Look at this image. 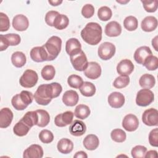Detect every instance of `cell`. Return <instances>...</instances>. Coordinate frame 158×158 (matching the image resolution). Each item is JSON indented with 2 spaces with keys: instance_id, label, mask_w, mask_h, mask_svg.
Wrapping results in <instances>:
<instances>
[{
  "instance_id": "6da1fadb",
  "label": "cell",
  "mask_w": 158,
  "mask_h": 158,
  "mask_svg": "<svg viewBox=\"0 0 158 158\" xmlns=\"http://www.w3.org/2000/svg\"><path fill=\"white\" fill-rule=\"evenodd\" d=\"M62 91L60 84L53 82L49 84L40 85L34 94V99L36 103L42 106H46L52 99L58 97Z\"/></svg>"
},
{
  "instance_id": "7a4b0ae2",
  "label": "cell",
  "mask_w": 158,
  "mask_h": 158,
  "mask_svg": "<svg viewBox=\"0 0 158 158\" xmlns=\"http://www.w3.org/2000/svg\"><path fill=\"white\" fill-rule=\"evenodd\" d=\"M102 30L101 25L96 22L88 23L81 31L82 39L90 45H96L102 40Z\"/></svg>"
},
{
  "instance_id": "3957f363",
  "label": "cell",
  "mask_w": 158,
  "mask_h": 158,
  "mask_svg": "<svg viewBox=\"0 0 158 158\" xmlns=\"http://www.w3.org/2000/svg\"><path fill=\"white\" fill-rule=\"evenodd\" d=\"M43 46L47 53L48 61L53 60L58 56L61 51L62 40L59 36H52Z\"/></svg>"
},
{
  "instance_id": "277c9868",
  "label": "cell",
  "mask_w": 158,
  "mask_h": 158,
  "mask_svg": "<svg viewBox=\"0 0 158 158\" xmlns=\"http://www.w3.org/2000/svg\"><path fill=\"white\" fill-rule=\"evenodd\" d=\"M70 59L73 67L77 71H84L88 64L86 56L82 50L70 56Z\"/></svg>"
},
{
  "instance_id": "5b68a950",
  "label": "cell",
  "mask_w": 158,
  "mask_h": 158,
  "mask_svg": "<svg viewBox=\"0 0 158 158\" xmlns=\"http://www.w3.org/2000/svg\"><path fill=\"white\" fill-rule=\"evenodd\" d=\"M38 80L37 73L33 70H26L19 79L20 85L24 88H32L36 85Z\"/></svg>"
},
{
  "instance_id": "8992f818",
  "label": "cell",
  "mask_w": 158,
  "mask_h": 158,
  "mask_svg": "<svg viewBox=\"0 0 158 158\" xmlns=\"http://www.w3.org/2000/svg\"><path fill=\"white\" fill-rule=\"evenodd\" d=\"M154 99V94L149 89H141L136 94V103L138 106L146 107L151 104Z\"/></svg>"
},
{
  "instance_id": "52a82bcc",
  "label": "cell",
  "mask_w": 158,
  "mask_h": 158,
  "mask_svg": "<svg viewBox=\"0 0 158 158\" xmlns=\"http://www.w3.org/2000/svg\"><path fill=\"white\" fill-rule=\"evenodd\" d=\"M115 53V45L110 42H104L98 48V54L99 57L104 60L111 59Z\"/></svg>"
},
{
  "instance_id": "ba28073f",
  "label": "cell",
  "mask_w": 158,
  "mask_h": 158,
  "mask_svg": "<svg viewBox=\"0 0 158 158\" xmlns=\"http://www.w3.org/2000/svg\"><path fill=\"white\" fill-rule=\"evenodd\" d=\"M142 121L146 125L157 126L158 111L154 108H150L144 110L142 115Z\"/></svg>"
},
{
  "instance_id": "9c48e42d",
  "label": "cell",
  "mask_w": 158,
  "mask_h": 158,
  "mask_svg": "<svg viewBox=\"0 0 158 158\" xmlns=\"http://www.w3.org/2000/svg\"><path fill=\"white\" fill-rule=\"evenodd\" d=\"M85 75L91 80L98 78L101 74V67L100 65L96 62H88V66L84 70Z\"/></svg>"
},
{
  "instance_id": "30bf717a",
  "label": "cell",
  "mask_w": 158,
  "mask_h": 158,
  "mask_svg": "<svg viewBox=\"0 0 158 158\" xmlns=\"http://www.w3.org/2000/svg\"><path fill=\"white\" fill-rule=\"evenodd\" d=\"M139 125V120L135 115L129 114L126 115L122 120L123 128L130 132L135 131Z\"/></svg>"
},
{
  "instance_id": "8fae6325",
  "label": "cell",
  "mask_w": 158,
  "mask_h": 158,
  "mask_svg": "<svg viewBox=\"0 0 158 158\" xmlns=\"http://www.w3.org/2000/svg\"><path fill=\"white\" fill-rule=\"evenodd\" d=\"M73 118V113L72 111H66L56 116L54 118V123L59 127H66L72 123Z\"/></svg>"
},
{
  "instance_id": "7c38bea8",
  "label": "cell",
  "mask_w": 158,
  "mask_h": 158,
  "mask_svg": "<svg viewBox=\"0 0 158 158\" xmlns=\"http://www.w3.org/2000/svg\"><path fill=\"white\" fill-rule=\"evenodd\" d=\"M13 28L19 31H25L29 26L28 18L23 14L16 15L12 20Z\"/></svg>"
},
{
  "instance_id": "4fadbf2b",
  "label": "cell",
  "mask_w": 158,
  "mask_h": 158,
  "mask_svg": "<svg viewBox=\"0 0 158 158\" xmlns=\"http://www.w3.org/2000/svg\"><path fill=\"white\" fill-rule=\"evenodd\" d=\"M134 70V65L132 62L127 59L122 60L117 65V73L122 76H128Z\"/></svg>"
},
{
  "instance_id": "5bb4252c",
  "label": "cell",
  "mask_w": 158,
  "mask_h": 158,
  "mask_svg": "<svg viewBox=\"0 0 158 158\" xmlns=\"http://www.w3.org/2000/svg\"><path fill=\"white\" fill-rule=\"evenodd\" d=\"M152 55L151 49L148 46H143L138 48L134 53V59L135 60L143 65L145 60L150 56Z\"/></svg>"
},
{
  "instance_id": "9a60e30c",
  "label": "cell",
  "mask_w": 158,
  "mask_h": 158,
  "mask_svg": "<svg viewBox=\"0 0 158 158\" xmlns=\"http://www.w3.org/2000/svg\"><path fill=\"white\" fill-rule=\"evenodd\" d=\"M30 54L31 59L36 62L48 61V55L43 46L33 48Z\"/></svg>"
},
{
  "instance_id": "2e32d148",
  "label": "cell",
  "mask_w": 158,
  "mask_h": 158,
  "mask_svg": "<svg viewBox=\"0 0 158 158\" xmlns=\"http://www.w3.org/2000/svg\"><path fill=\"white\" fill-rule=\"evenodd\" d=\"M43 156V149L38 144H31L27 148L23 154V158H41Z\"/></svg>"
},
{
  "instance_id": "e0dca14e",
  "label": "cell",
  "mask_w": 158,
  "mask_h": 158,
  "mask_svg": "<svg viewBox=\"0 0 158 158\" xmlns=\"http://www.w3.org/2000/svg\"><path fill=\"white\" fill-rule=\"evenodd\" d=\"M108 103L113 108L118 109L122 107L125 103V97L119 92H113L108 96Z\"/></svg>"
},
{
  "instance_id": "ac0fdd59",
  "label": "cell",
  "mask_w": 158,
  "mask_h": 158,
  "mask_svg": "<svg viewBox=\"0 0 158 158\" xmlns=\"http://www.w3.org/2000/svg\"><path fill=\"white\" fill-rule=\"evenodd\" d=\"M13 113L8 107H4L0 110V127L6 128L8 127L13 119Z\"/></svg>"
},
{
  "instance_id": "d6986e66",
  "label": "cell",
  "mask_w": 158,
  "mask_h": 158,
  "mask_svg": "<svg viewBox=\"0 0 158 158\" xmlns=\"http://www.w3.org/2000/svg\"><path fill=\"white\" fill-rule=\"evenodd\" d=\"M86 130V125L83 122L79 120H75L69 127L70 133L74 136H82Z\"/></svg>"
},
{
  "instance_id": "ffe728a7",
  "label": "cell",
  "mask_w": 158,
  "mask_h": 158,
  "mask_svg": "<svg viewBox=\"0 0 158 158\" xmlns=\"http://www.w3.org/2000/svg\"><path fill=\"white\" fill-rule=\"evenodd\" d=\"M66 52L69 55H73L81 51V45L79 40L75 38L68 40L65 44Z\"/></svg>"
},
{
  "instance_id": "44dd1931",
  "label": "cell",
  "mask_w": 158,
  "mask_h": 158,
  "mask_svg": "<svg viewBox=\"0 0 158 158\" xmlns=\"http://www.w3.org/2000/svg\"><path fill=\"white\" fill-rule=\"evenodd\" d=\"M79 100L78 93L74 90H68L62 96V102L67 106H75Z\"/></svg>"
},
{
  "instance_id": "7402d4cb",
  "label": "cell",
  "mask_w": 158,
  "mask_h": 158,
  "mask_svg": "<svg viewBox=\"0 0 158 158\" xmlns=\"http://www.w3.org/2000/svg\"><path fill=\"white\" fill-rule=\"evenodd\" d=\"M122 33V27L116 21L109 22L105 27V33L110 37H115L119 36Z\"/></svg>"
},
{
  "instance_id": "603a6c76",
  "label": "cell",
  "mask_w": 158,
  "mask_h": 158,
  "mask_svg": "<svg viewBox=\"0 0 158 158\" xmlns=\"http://www.w3.org/2000/svg\"><path fill=\"white\" fill-rule=\"evenodd\" d=\"M157 20L154 16H147L141 22V29L146 32H151L156 29Z\"/></svg>"
},
{
  "instance_id": "cb8c5ba5",
  "label": "cell",
  "mask_w": 158,
  "mask_h": 158,
  "mask_svg": "<svg viewBox=\"0 0 158 158\" xmlns=\"http://www.w3.org/2000/svg\"><path fill=\"white\" fill-rule=\"evenodd\" d=\"M83 144L87 150L93 151L99 146V140L96 135L94 134H89L84 138Z\"/></svg>"
},
{
  "instance_id": "d4e9b609",
  "label": "cell",
  "mask_w": 158,
  "mask_h": 158,
  "mask_svg": "<svg viewBox=\"0 0 158 158\" xmlns=\"http://www.w3.org/2000/svg\"><path fill=\"white\" fill-rule=\"evenodd\" d=\"M57 148L60 153L67 154L72 151L73 149V143L68 138H62L59 141Z\"/></svg>"
},
{
  "instance_id": "484cf974",
  "label": "cell",
  "mask_w": 158,
  "mask_h": 158,
  "mask_svg": "<svg viewBox=\"0 0 158 158\" xmlns=\"http://www.w3.org/2000/svg\"><path fill=\"white\" fill-rule=\"evenodd\" d=\"M156 80L153 75L148 73L143 74L139 80V85L144 89H151L155 85Z\"/></svg>"
},
{
  "instance_id": "4316f807",
  "label": "cell",
  "mask_w": 158,
  "mask_h": 158,
  "mask_svg": "<svg viewBox=\"0 0 158 158\" xmlns=\"http://www.w3.org/2000/svg\"><path fill=\"white\" fill-rule=\"evenodd\" d=\"M11 61L15 67L20 68L25 65L27 62V58L23 52L16 51L12 54Z\"/></svg>"
},
{
  "instance_id": "83f0119b",
  "label": "cell",
  "mask_w": 158,
  "mask_h": 158,
  "mask_svg": "<svg viewBox=\"0 0 158 158\" xmlns=\"http://www.w3.org/2000/svg\"><path fill=\"white\" fill-rule=\"evenodd\" d=\"M30 127L27 125L21 119L14 125L13 131L15 135L19 136H25L30 130Z\"/></svg>"
},
{
  "instance_id": "f1b7e54d",
  "label": "cell",
  "mask_w": 158,
  "mask_h": 158,
  "mask_svg": "<svg viewBox=\"0 0 158 158\" xmlns=\"http://www.w3.org/2000/svg\"><path fill=\"white\" fill-rule=\"evenodd\" d=\"M69 23V20L67 16L64 14H59L53 23V27H54L56 29L61 30L65 29L67 27Z\"/></svg>"
},
{
  "instance_id": "f546056e",
  "label": "cell",
  "mask_w": 158,
  "mask_h": 158,
  "mask_svg": "<svg viewBox=\"0 0 158 158\" xmlns=\"http://www.w3.org/2000/svg\"><path fill=\"white\" fill-rule=\"evenodd\" d=\"M21 120L31 128L38 123V114L36 110L28 111L23 115Z\"/></svg>"
},
{
  "instance_id": "4dcf8cb0",
  "label": "cell",
  "mask_w": 158,
  "mask_h": 158,
  "mask_svg": "<svg viewBox=\"0 0 158 158\" xmlns=\"http://www.w3.org/2000/svg\"><path fill=\"white\" fill-rule=\"evenodd\" d=\"M36 111L38 114V123L36 125L40 127H44L47 126L50 121V115L49 113L43 109H38Z\"/></svg>"
},
{
  "instance_id": "1f68e13d",
  "label": "cell",
  "mask_w": 158,
  "mask_h": 158,
  "mask_svg": "<svg viewBox=\"0 0 158 158\" xmlns=\"http://www.w3.org/2000/svg\"><path fill=\"white\" fill-rule=\"evenodd\" d=\"M90 112V109L88 106L85 104H79L75 107L74 115L77 118L83 120L89 115Z\"/></svg>"
},
{
  "instance_id": "d6a6232c",
  "label": "cell",
  "mask_w": 158,
  "mask_h": 158,
  "mask_svg": "<svg viewBox=\"0 0 158 158\" xmlns=\"http://www.w3.org/2000/svg\"><path fill=\"white\" fill-rule=\"evenodd\" d=\"M80 91L83 96L86 97H91L95 94L96 87L92 83L85 81L80 88Z\"/></svg>"
},
{
  "instance_id": "836d02e7",
  "label": "cell",
  "mask_w": 158,
  "mask_h": 158,
  "mask_svg": "<svg viewBox=\"0 0 158 158\" xmlns=\"http://www.w3.org/2000/svg\"><path fill=\"white\" fill-rule=\"evenodd\" d=\"M138 22L137 19L134 16H128L123 20V26L128 31H134L138 28Z\"/></svg>"
},
{
  "instance_id": "e575fe53",
  "label": "cell",
  "mask_w": 158,
  "mask_h": 158,
  "mask_svg": "<svg viewBox=\"0 0 158 158\" xmlns=\"http://www.w3.org/2000/svg\"><path fill=\"white\" fill-rule=\"evenodd\" d=\"M67 83L71 88L80 89L83 83V80L79 75L73 74L68 77Z\"/></svg>"
},
{
  "instance_id": "d590c367",
  "label": "cell",
  "mask_w": 158,
  "mask_h": 158,
  "mask_svg": "<svg viewBox=\"0 0 158 158\" xmlns=\"http://www.w3.org/2000/svg\"><path fill=\"white\" fill-rule=\"evenodd\" d=\"M43 78L45 80H52L56 74V70L54 67L51 65H45L41 72Z\"/></svg>"
},
{
  "instance_id": "8d00e7d4",
  "label": "cell",
  "mask_w": 158,
  "mask_h": 158,
  "mask_svg": "<svg viewBox=\"0 0 158 158\" xmlns=\"http://www.w3.org/2000/svg\"><path fill=\"white\" fill-rule=\"evenodd\" d=\"M112 139L117 143H122L126 139V133L122 129L116 128L113 130L110 133Z\"/></svg>"
},
{
  "instance_id": "74e56055",
  "label": "cell",
  "mask_w": 158,
  "mask_h": 158,
  "mask_svg": "<svg viewBox=\"0 0 158 158\" xmlns=\"http://www.w3.org/2000/svg\"><path fill=\"white\" fill-rule=\"evenodd\" d=\"M112 10L107 6L101 7L98 11V16L101 21H107L112 17Z\"/></svg>"
},
{
  "instance_id": "f35d334b",
  "label": "cell",
  "mask_w": 158,
  "mask_h": 158,
  "mask_svg": "<svg viewBox=\"0 0 158 158\" xmlns=\"http://www.w3.org/2000/svg\"><path fill=\"white\" fill-rule=\"evenodd\" d=\"M8 46H17L20 44L21 38L19 35L15 33H8L2 35Z\"/></svg>"
},
{
  "instance_id": "ab89813d",
  "label": "cell",
  "mask_w": 158,
  "mask_h": 158,
  "mask_svg": "<svg viewBox=\"0 0 158 158\" xmlns=\"http://www.w3.org/2000/svg\"><path fill=\"white\" fill-rule=\"evenodd\" d=\"M143 65L148 70H155L158 67V59L156 56L151 55L145 60Z\"/></svg>"
},
{
  "instance_id": "60d3db41",
  "label": "cell",
  "mask_w": 158,
  "mask_h": 158,
  "mask_svg": "<svg viewBox=\"0 0 158 158\" xmlns=\"http://www.w3.org/2000/svg\"><path fill=\"white\" fill-rule=\"evenodd\" d=\"M11 103L12 106L17 110H23L28 107V106L26 105L21 99L20 94H15L12 97Z\"/></svg>"
},
{
  "instance_id": "b9f144b4",
  "label": "cell",
  "mask_w": 158,
  "mask_h": 158,
  "mask_svg": "<svg viewBox=\"0 0 158 158\" xmlns=\"http://www.w3.org/2000/svg\"><path fill=\"white\" fill-rule=\"evenodd\" d=\"M130 83V78L128 76H119L117 77L114 83L113 86L116 88H123L128 85Z\"/></svg>"
},
{
  "instance_id": "7bdbcfd3",
  "label": "cell",
  "mask_w": 158,
  "mask_h": 158,
  "mask_svg": "<svg viewBox=\"0 0 158 158\" xmlns=\"http://www.w3.org/2000/svg\"><path fill=\"white\" fill-rule=\"evenodd\" d=\"M39 138L40 141L45 144H48L51 143L54 139L53 133L46 129H44L40 131L39 133Z\"/></svg>"
},
{
  "instance_id": "ee69618b",
  "label": "cell",
  "mask_w": 158,
  "mask_h": 158,
  "mask_svg": "<svg viewBox=\"0 0 158 158\" xmlns=\"http://www.w3.org/2000/svg\"><path fill=\"white\" fill-rule=\"evenodd\" d=\"M147 148L141 145H138L132 148L131 151V156L134 158H143L144 157Z\"/></svg>"
},
{
  "instance_id": "f6af8a7d",
  "label": "cell",
  "mask_w": 158,
  "mask_h": 158,
  "mask_svg": "<svg viewBox=\"0 0 158 158\" xmlns=\"http://www.w3.org/2000/svg\"><path fill=\"white\" fill-rule=\"evenodd\" d=\"M143 4V7L144 10L148 12H154L157 9V0L154 1H141Z\"/></svg>"
},
{
  "instance_id": "bcb514c9",
  "label": "cell",
  "mask_w": 158,
  "mask_h": 158,
  "mask_svg": "<svg viewBox=\"0 0 158 158\" xmlns=\"http://www.w3.org/2000/svg\"><path fill=\"white\" fill-rule=\"evenodd\" d=\"M10 27V21L9 17L3 12H0V31H6Z\"/></svg>"
},
{
  "instance_id": "7dc6e473",
  "label": "cell",
  "mask_w": 158,
  "mask_h": 158,
  "mask_svg": "<svg viewBox=\"0 0 158 158\" xmlns=\"http://www.w3.org/2000/svg\"><path fill=\"white\" fill-rule=\"evenodd\" d=\"M94 13V6L91 4H86L83 6L81 9V14L85 18L89 19L93 16Z\"/></svg>"
},
{
  "instance_id": "c3c4849f",
  "label": "cell",
  "mask_w": 158,
  "mask_h": 158,
  "mask_svg": "<svg viewBox=\"0 0 158 158\" xmlns=\"http://www.w3.org/2000/svg\"><path fill=\"white\" fill-rule=\"evenodd\" d=\"M149 144L154 147L158 146V129L156 128L152 130L149 134Z\"/></svg>"
},
{
  "instance_id": "681fc988",
  "label": "cell",
  "mask_w": 158,
  "mask_h": 158,
  "mask_svg": "<svg viewBox=\"0 0 158 158\" xmlns=\"http://www.w3.org/2000/svg\"><path fill=\"white\" fill-rule=\"evenodd\" d=\"M19 94H20V96L21 99H22V101L26 105L28 106L33 102L34 96H33V94L31 92H30L28 91L23 90V91H22L21 93Z\"/></svg>"
},
{
  "instance_id": "f907efd6",
  "label": "cell",
  "mask_w": 158,
  "mask_h": 158,
  "mask_svg": "<svg viewBox=\"0 0 158 158\" xmlns=\"http://www.w3.org/2000/svg\"><path fill=\"white\" fill-rule=\"evenodd\" d=\"M59 13L55 10H49L48 11L45 15V22L46 23L51 27H53L54 21L56 17V16Z\"/></svg>"
},
{
  "instance_id": "816d5d0a",
  "label": "cell",
  "mask_w": 158,
  "mask_h": 158,
  "mask_svg": "<svg viewBox=\"0 0 158 158\" xmlns=\"http://www.w3.org/2000/svg\"><path fill=\"white\" fill-rule=\"evenodd\" d=\"M9 47L2 35H0V51H2L6 50Z\"/></svg>"
},
{
  "instance_id": "f5cc1de1",
  "label": "cell",
  "mask_w": 158,
  "mask_h": 158,
  "mask_svg": "<svg viewBox=\"0 0 158 158\" xmlns=\"http://www.w3.org/2000/svg\"><path fill=\"white\" fill-rule=\"evenodd\" d=\"M144 157H157V152L155 150H151L146 152Z\"/></svg>"
},
{
  "instance_id": "db71d44e",
  "label": "cell",
  "mask_w": 158,
  "mask_h": 158,
  "mask_svg": "<svg viewBox=\"0 0 158 158\" xmlns=\"http://www.w3.org/2000/svg\"><path fill=\"white\" fill-rule=\"evenodd\" d=\"M74 157H81V158H87L88 157V155L86 154V153L84 151H78V152H77L75 153V154L73 156Z\"/></svg>"
},
{
  "instance_id": "11a10c76",
  "label": "cell",
  "mask_w": 158,
  "mask_h": 158,
  "mask_svg": "<svg viewBox=\"0 0 158 158\" xmlns=\"http://www.w3.org/2000/svg\"><path fill=\"white\" fill-rule=\"evenodd\" d=\"M152 45L154 47V49L157 51H158V48H157V36H155V38L154 39H152Z\"/></svg>"
},
{
  "instance_id": "9f6ffc18",
  "label": "cell",
  "mask_w": 158,
  "mask_h": 158,
  "mask_svg": "<svg viewBox=\"0 0 158 158\" xmlns=\"http://www.w3.org/2000/svg\"><path fill=\"white\" fill-rule=\"evenodd\" d=\"M49 4H51V6H59L60 5L62 2V1H48Z\"/></svg>"
}]
</instances>
